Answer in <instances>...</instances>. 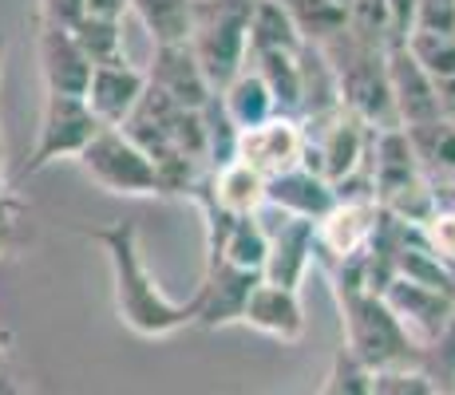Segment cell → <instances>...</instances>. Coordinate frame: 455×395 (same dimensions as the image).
Segmentation results:
<instances>
[{"instance_id": "1", "label": "cell", "mask_w": 455, "mask_h": 395, "mask_svg": "<svg viewBox=\"0 0 455 395\" xmlns=\"http://www.w3.org/2000/svg\"><path fill=\"white\" fill-rule=\"evenodd\" d=\"M87 241H95L103 249L111 265V288H116V312L135 336L159 340L174 336V332L190 328L198 320V301L195 293L187 301H174L166 296V288L155 280L151 265L143 257V245H139L135 222H108L95 225L84 233Z\"/></svg>"}, {"instance_id": "2", "label": "cell", "mask_w": 455, "mask_h": 395, "mask_svg": "<svg viewBox=\"0 0 455 395\" xmlns=\"http://www.w3.org/2000/svg\"><path fill=\"white\" fill-rule=\"evenodd\" d=\"M325 51L332 75H337L340 107H348L356 119H364L372 130H396V107L388 91V48L392 43L364 40L356 32H340L329 43H317Z\"/></svg>"}, {"instance_id": "3", "label": "cell", "mask_w": 455, "mask_h": 395, "mask_svg": "<svg viewBox=\"0 0 455 395\" xmlns=\"http://www.w3.org/2000/svg\"><path fill=\"white\" fill-rule=\"evenodd\" d=\"M340 332H345V352L364 367V372H400V367H419L424 348L400 328V320L384 304L380 293H337Z\"/></svg>"}, {"instance_id": "4", "label": "cell", "mask_w": 455, "mask_h": 395, "mask_svg": "<svg viewBox=\"0 0 455 395\" xmlns=\"http://www.w3.org/2000/svg\"><path fill=\"white\" fill-rule=\"evenodd\" d=\"M258 0H195V28H190V51L203 67L214 95L234 75L246 72L250 59V16Z\"/></svg>"}, {"instance_id": "5", "label": "cell", "mask_w": 455, "mask_h": 395, "mask_svg": "<svg viewBox=\"0 0 455 395\" xmlns=\"http://www.w3.org/2000/svg\"><path fill=\"white\" fill-rule=\"evenodd\" d=\"M76 162H80L84 170L92 174V182H100L108 194H124V198L163 194L155 162L139 151L119 127H103L100 135L84 146V154L76 158Z\"/></svg>"}, {"instance_id": "6", "label": "cell", "mask_w": 455, "mask_h": 395, "mask_svg": "<svg viewBox=\"0 0 455 395\" xmlns=\"http://www.w3.org/2000/svg\"><path fill=\"white\" fill-rule=\"evenodd\" d=\"M100 122H95L92 107L84 103V95H44V111H40V130L36 143H32V154L24 162V178L28 174L48 170L60 158H80L84 146L100 135Z\"/></svg>"}, {"instance_id": "7", "label": "cell", "mask_w": 455, "mask_h": 395, "mask_svg": "<svg viewBox=\"0 0 455 395\" xmlns=\"http://www.w3.org/2000/svg\"><path fill=\"white\" fill-rule=\"evenodd\" d=\"M242 166H250L261 178H277V174H290L305 162V135L297 119H269L253 130H242L238 135V151H234Z\"/></svg>"}, {"instance_id": "8", "label": "cell", "mask_w": 455, "mask_h": 395, "mask_svg": "<svg viewBox=\"0 0 455 395\" xmlns=\"http://www.w3.org/2000/svg\"><path fill=\"white\" fill-rule=\"evenodd\" d=\"M277 217H282V214H277ZM266 230H269V253H266L261 280L301 293L305 277H309L313 261H317V222L282 217V222L266 225Z\"/></svg>"}, {"instance_id": "9", "label": "cell", "mask_w": 455, "mask_h": 395, "mask_svg": "<svg viewBox=\"0 0 455 395\" xmlns=\"http://www.w3.org/2000/svg\"><path fill=\"white\" fill-rule=\"evenodd\" d=\"M380 296L392 309V316L400 320V328H404L419 348L432 344L443 332V324L455 316L451 296L435 293V288H424V285H412V280H404V277H392Z\"/></svg>"}, {"instance_id": "10", "label": "cell", "mask_w": 455, "mask_h": 395, "mask_svg": "<svg viewBox=\"0 0 455 395\" xmlns=\"http://www.w3.org/2000/svg\"><path fill=\"white\" fill-rule=\"evenodd\" d=\"M143 95H147V72H139L135 64L119 59V64L95 67L92 83H87V91H84V103L92 107L100 127H124V122L135 115Z\"/></svg>"}, {"instance_id": "11", "label": "cell", "mask_w": 455, "mask_h": 395, "mask_svg": "<svg viewBox=\"0 0 455 395\" xmlns=\"http://www.w3.org/2000/svg\"><path fill=\"white\" fill-rule=\"evenodd\" d=\"M147 87L159 91L163 99L179 103L187 111H203L214 99V87L206 83L203 67H198L190 43H171V48H155L151 72H147Z\"/></svg>"}, {"instance_id": "12", "label": "cell", "mask_w": 455, "mask_h": 395, "mask_svg": "<svg viewBox=\"0 0 455 395\" xmlns=\"http://www.w3.org/2000/svg\"><path fill=\"white\" fill-rule=\"evenodd\" d=\"M388 91L392 107H396V122L404 127H419V122L440 119V103H435V79L408 56L404 40L388 48Z\"/></svg>"}, {"instance_id": "13", "label": "cell", "mask_w": 455, "mask_h": 395, "mask_svg": "<svg viewBox=\"0 0 455 395\" xmlns=\"http://www.w3.org/2000/svg\"><path fill=\"white\" fill-rule=\"evenodd\" d=\"M40 75L44 87L56 95H84L92 83V59L84 56V48L76 43L72 28L64 24H48L40 20Z\"/></svg>"}, {"instance_id": "14", "label": "cell", "mask_w": 455, "mask_h": 395, "mask_svg": "<svg viewBox=\"0 0 455 395\" xmlns=\"http://www.w3.org/2000/svg\"><path fill=\"white\" fill-rule=\"evenodd\" d=\"M380 201H337L317 222V253H329L332 265L364 253L380 225Z\"/></svg>"}, {"instance_id": "15", "label": "cell", "mask_w": 455, "mask_h": 395, "mask_svg": "<svg viewBox=\"0 0 455 395\" xmlns=\"http://www.w3.org/2000/svg\"><path fill=\"white\" fill-rule=\"evenodd\" d=\"M242 324L261 336H274L282 344H297L305 336V304L301 293L282 285H269V280H258L253 293L246 296V309H242Z\"/></svg>"}, {"instance_id": "16", "label": "cell", "mask_w": 455, "mask_h": 395, "mask_svg": "<svg viewBox=\"0 0 455 395\" xmlns=\"http://www.w3.org/2000/svg\"><path fill=\"white\" fill-rule=\"evenodd\" d=\"M261 277L242 273L234 265H206L203 285L195 288V301H198V320L203 328H226V324H242V309H246V296L253 293Z\"/></svg>"}, {"instance_id": "17", "label": "cell", "mask_w": 455, "mask_h": 395, "mask_svg": "<svg viewBox=\"0 0 455 395\" xmlns=\"http://www.w3.org/2000/svg\"><path fill=\"white\" fill-rule=\"evenodd\" d=\"M337 206V194L317 170L297 166L290 174H277L266 182V209H277L282 217H301V222H321Z\"/></svg>"}, {"instance_id": "18", "label": "cell", "mask_w": 455, "mask_h": 395, "mask_svg": "<svg viewBox=\"0 0 455 395\" xmlns=\"http://www.w3.org/2000/svg\"><path fill=\"white\" fill-rule=\"evenodd\" d=\"M203 190H206V198L230 217H258L261 209H266V178L253 174L250 166H242L238 158L203 174Z\"/></svg>"}, {"instance_id": "19", "label": "cell", "mask_w": 455, "mask_h": 395, "mask_svg": "<svg viewBox=\"0 0 455 395\" xmlns=\"http://www.w3.org/2000/svg\"><path fill=\"white\" fill-rule=\"evenodd\" d=\"M218 103H222L226 119L234 122V130H238V135H242V130L261 127V122H269V119H277L274 95H269L266 79L253 72V67H246L242 75H234L230 83L218 91Z\"/></svg>"}, {"instance_id": "20", "label": "cell", "mask_w": 455, "mask_h": 395, "mask_svg": "<svg viewBox=\"0 0 455 395\" xmlns=\"http://www.w3.org/2000/svg\"><path fill=\"white\" fill-rule=\"evenodd\" d=\"M404 138L412 146L419 174L432 178L435 186H443L455 174V127L451 122L432 119V122H419V127H404Z\"/></svg>"}, {"instance_id": "21", "label": "cell", "mask_w": 455, "mask_h": 395, "mask_svg": "<svg viewBox=\"0 0 455 395\" xmlns=\"http://www.w3.org/2000/svg\"><path fill=\"white\" fill-rule=\"evenodd\" d=\"M266 253H269V230H266V222H261V214L258 217H234L230 230L222 237V245L206 257V265L222 261V265H234V269H242V273L261 277Z\"/></svg>"}, {"instance_id": "22", "label": "cell", "mask_w": 455, "mask_h": 395, "mask_svg": "<svg viewBox=\"0 0 455 395\" xmlns=\"http://www.w3.org/2000/svg\"><path fill=\"white\" fill-rule=\"evenodd\" d=\"M301 51H266V56H250V64L261 79H266L269 95L277 103V115L301 122Z\"/></svg>"}, {"instance_id": "23", "label": "cell", "mask_w": 455, "mask_h": 395, "mask_svg": "<svg viewBox=\"0 0 455 395\" xmlns=\"http://www.w3.org/2000/svg\"><path fill=\"white\" fill-rule=\"evenodd\" d=\"M131 12L143 20L151 32L155 48H171V43H190L195 28V0H131Z\"/></svg>"}, {"instance_id": "24", "label": "cell", "mask_w": 455, "mask_h": 395, "mask_svg": "<svg viewBox=\"0 0 455 395\" xmlns=\"http://www.w3.org/2000/svg\"><path fill=\"white\" fill-rule=\"evenodd\" d=\"M282 8L293 16L305 43H329L348 28L353 16V0H285Z\"/></svg>"}, {"instance_id": "25", "label": "cell", "mask_w": 455, "mask_h": 395, "mask_svg": "<svg viewBox=\"0 0 455 395\" xmlns=\"http://www.w3.org/2000/svg\"><path fill=\"white\" fill-rule=\"evenodd\" d=\"M305 40L297 32L293 16L274 0H258L250 16V56H266V51H301ZM250 64V59H246Z\"/></svg>"}, {"instance_id": "26", "label": "cell", "mask_w": 455, "mask_h": 395, "mask_svg": "<svg viewBox=\"0 0 455 395\" xmlns=\"http://www.w3.org/2000/svg\"><path fill=\"white\" fill-rule=\"evenodd\" d=\"M72 36L76 43L84 48V56L92 59V67H103V64H119L124 56V24H108V20H80L72 24Z\"/></svg>"}, {"instance_id": "27", "label": "cell", "mask_w": 455, "mask_h": 395, "mask_svg": "<svg viewBox=\"0 0 455 395\" xmlns=\"http://www.w3.org/2000/svg\"><path fill=\"white\" fill-rule=\"evenodd\" d=\"M404 48L432 79L455 75V36H440V32H408Z\"/></svg>"}, {"instance_id": "28", "label": "cell", "mask_w": 455, "mask_h": 395, "mask_svg": "<svg viewBox=\"0 0 455 395\" xmlns=\"http://www.w3.org/2000/svg\"><path fill=\"white\" fill-rule=\"evenodd\" d=\"M419 372L435 383L440 395H455V316L443 324V332L424 348L419 356Z\"/></svg>"}, {"instance_id": "29", "label": "cell", "mask_w": 455, "mask_h": 395, "mask_svg": "<svg viewBox=\"0 0 455 395\" xmlns=\"http://www.w3.org/2000/svg\"><path fill=\"white\" fill-rule=\"evenodd\" d=\"M317 395H372V372H364V367L340 348V352L332 356L325 388H321Z\"/></svg>"}, {"instance_id": "30", "label": "cell", "mask_w": 455, "mask_h": 395, "mask_svg": "<svg viewBox=\"0 0 455 395\" xmlns=\"http://www.w3.org/2000/svg\"><path fill=\"white\" fill-rule=\"evenodd\" d=\"M372 395H440V391L419 367H400V372H376Z\"/></svg>"}, {"instance_id": "31", "label": "cell", "mask_w": 455, "mask_h": 395, "mask_svg": "<svg viewBox=\"0 0 455 395\" xmlns=\"http://www.w3.org/2000/svg\"><path fill=\"white\" fill-rule=\"evenodd\" d=\"M412 32H440V36H455V0H416Z\"/></svg>"}, {"instance_id": "32", "label": "cell", "mask_w": 455, "mask_h": 395, "mask_svg": "<svg viewBox=\"0 0 455 395\" xmlns=\"http://www.w3.org/2000/svg\"><path fill=\"white\" fill-rule=\"evenodd\" d=\"M80 8L87 20H108V24H124V16L131 12V0H80Z\"/></svg>"}, {"instance_id": "33", "label": "cell", "mask_w": 455, "mask_h": 395, "mask_svg": "<svg viewBox=\"0 0 455 395\" xmlns=\"http://www.w3.org/2000/svg\"><path fill=\"white\" fill-rule=\"evenodd\" d=\"M80 0H40V20L48 24H64V28H72L76 20H80Z\"/></svg>"}, {"instance_id": "34", "label": "cell", "mask_w": 455, "mask_h": 395, "mask_svg": "<svg viewBox=\"0 0 455 395\" xmlns=\"http://www.w3.org/2000/svg\"><path fill=\"white\" fill-rule=\"evenodd\" d=\"M384 8H388V20H392V36L408 40L412 16H416V0H384Z\"/></svg>"}, {"instance_id": "35", "label": "cell", "mask_w": 455, "mask_h": 395, "mask_svg": "<svg viewBox=\"0 0 455 395\" xmlns=\"http://www.w3.org/2000/svg\"><path fill=\"white\" fill-rule=\"evenodd\" d=\"M16 222H20V206L12 194H0V253L16 241Z\"/></svg>"}, {"instance_id": "36", "label": "cell", "mask_w": 455, "mask_h": 395, "mask_svg": "<svg viewBox=\"0 0 455 395\" xmlns=\"http://www.w3.org/2000/svg\"><path fill=\"white\" fill-rule=\"evenodd\" d=\"M435 103H440V119L455 127V75L435 79Z\"/></svg>"}, {"instance_id": "37", "label": "cell", "mask_w": 455, "mask_h": 395, "mask_svg": "<svg viewBox=\"0 0 455 395\" xmlns=\"http://www.w3.org/2000/svg\"><path fill=\"white\" fill-rule=\"evenodd\" d=\"M0 395H28V391L20 388V383H16V375L8 372L4 364H0Z\"/></svg>"}, {"instance_id": "38", "label": "cell", "mask_w": 455, "mask_h": 395, "mask_svg": "<svg viewBox=\"0 0 455 395\" xmlns=\"http://www.w3.org/2000/svg\"><path fill=\"white\" fill-rule=\"evenodd\" d=\"M0 194H8V186H4V143H0Z\"/></svg>"}, {"instance_id": "39", "label": "cell", "mask_w": 455, "mask_h": 395, "mask_svg": "<svg viewBox=\"0 0 455 395\" xmlns=\"http://www.w3.org/2000/svg\"><path fill=\"white\" fill-rule=\"evenodd\" d=\"M440 190H443V194H451V198H455V174H451V178H448V182H443V186H440Z\"/></svg>"}, {"instance_id": "40", "label": "cell", "mask_w": 455, "mask_h": 395, "mask_svg": "<svg viewBox=\"0 0 455 395\" xmlns=\"http://www.w3.org/2000/svg\"><path fill=\"white\" fill-rule=\"evenodd\" d=\"M4 48L8 43H4V32H0V72H4Z\"/></svg>"}, {"instance_id": "41", "label": "cell", "mask_w": 455, "mask_h": 395, "mask_svg": "<svg viewBox=\"0 0 455 395\" xmlns=\"http://www.w3.org/2000/svg\"><path fill=\"white\" fill-rule=\"evenodd\" d=\"M451 304H455V265H451Z\"/></svg>"}, {"instance_id": "42", "label": "cell", "mask_w": 455, "mask_h": 395, "mask_svg": "<svg viewBox=\"0 0 455 395\" xmlns=\"http://www.w3.org/2000/svg\"><path fill=\"white\" fill-rule=\"evenodd\" d=\"M0 364H4V340H0Z\"/></svg>"}]
</instances>
